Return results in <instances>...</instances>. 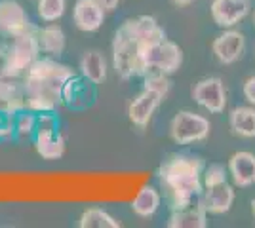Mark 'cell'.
I'll return each mask as SVG.
<instances>
[{
	"instance_id": "cell-30",
	"label": "cell",
	"mask_w": 255,
	"mask_h": 228,
	"mask_svg": "<svg viewBox=\"0 0 255 228\" xmlns=\"http://www.w3.org/2000/svg\"><path fill=\"white\" fill-rule=\"evenodd\" d=\"M171 2H173L177 8H187V6H191L194 0H171Z\"/></svg>"
},
{
	"instance_id": "cell-21",
	"label": "cell",
	"mask_w": 255,
	"mask_h": 228,
	"mask_svg": "<svg viewBox=\"0 0 255 228\" xmlns=\"http://www.w3.org/2000/svg\"><path fill=\"white\" fill-rule=\"evenodd\" d=\"M229 126L236 137L255 139V107H236L229 114Z\"/></svg>"
},
{
	"instance_id": "cell-17",
	"label": "cell",
	"mask_w": 255,
	"mask_h": 228,
	"mask_svg": "<svg viewBox=\"0 0 255 228\" xmlns=\"http://www.w3.org/2000/svg\"><path fill=\"white\" fill-rule=\"evenodd\" d=\"M36 38H38V46H40L42 54L50 55V57H59L65 54L67 36L57 23H46L44 27L36 29Z\"/></svg>"
},
{
	"instance_id": "cell-1",
	"label": "cell",
	"mask_w": 255,
	"mask_h": 228,
	"mask_svg": "<svg viewBox=\"0 0 255 228\" xmlns=\"http://www.w3.org/2000/svg\"><path fill=\"white\" fill-rule=\"evenodd\" d=\"M75 69L55 61L53 57H38L23 75L25 103L32 112H55L61 107L65 82L75 76Z\"/></svg>"
},
{
	"instance_id": "cell-3",
	"label": "cell",
	"mask_w": 255,
	"mask_h": 228,
	"mask_svg": "<svg viewBox=\"0 0 255 228\" xmlns=\"http://www.w3.org/2000/svg\"><path fill=\"white\" fill-rule=\"evenodd\" d=\"M40 46L36 31L19 34L10 38V44L4 48L2 55V71L10 78H23L27 69L40 57Z\"/></svg>"
},
{
	"instance_id": "cell-16",
	"label": "cell",
	"mask_w": 255,
	"mask_h": 228,
	"mask_svg": "<svg viewBox=\"0 0 255 228\" xmlns=\"http://www.w3.org/2000/svg\"><path fill=\"white\" fill-rule=\"evenodd\" d=\"M227 169L233 177L234 186L248 188V186L255 185V154H252V152H234L233 156L229 158Z\"/></svg>"
},
{
	"instance_id": "cell-31",
	"label": "cell",
	"mask_w": 255,
	"mask_h": 228,
	"mask_svg": "<svg viewBox=\"0 0 255 228\" xmlns=\"http://www.w3.org/2000/svg\"><path fill=\"white\" fill-rule=\"evenodd\" d=\"M252 213H254V219H255V198L252 200Z\"/></svg>"
},
{
	"instance_id": "cell-10",
	"label": "cell",
	"mask_w": 255,
	"mask_h": 228,
	"mask_svg": "<svg viewBox=\"0 0 255 228\" xmlns=\"http://www.w3.org/2000/svg\"><path fill=\"white\" fill-rule=\"evenodd\" d=\"M246 50V38L240 31L225 29V33L215 36L212 42V54L221 65H233L236 63Z\"/></svg>"
},
{
	"instance_id": "cell-5",
	"label": "cell",
	"mask_w": 255,
	"mask_h": 228,
	"mask_svg": "<svg viewBox=\"0 0 255 228\" xmlns=\"http://www.w3.org/2000/svg\"><path fill=\"white\" fill-rule=\"evenodd\" d=\"M32 141H34L36 154L46 162H53V160L63 158L67 141H65V135L59 130V118H57L55 112H38L36 133H34Z\"/></svg>"
},
{
	"instance_id": "cell-8",
	"label": "cell",
	"mask_w": 255,
	"mask_h": 228,
	"mask_svg": "<svg viewBox=\"0 0 255 228\" xmlns=\"http://www.w3.org/2000/svg\"><path fill=\"white\" fill-rule=\"evenodd\" d=\"M191 95L194 103L204 110H208L210 114H221L227 107V87L223 80L217 76H208L198 80L191 89Z\"/></svg>"
},
{
	"instance_id": "cell-23",
	"label": "cell",
	"mask_w": 255,
	"mask_h": 228,
	"mask_svg": "<svg viewBox=\"0 0 255 228\" xmlns=\"http://www.w3.org/2000/svg\"><path fill=\"white\" fill-rule=\"evenodd\" d=\"M67 0H36V13L44 23H57L65 15Z\"/></svg>"
},
{
	"instance_id": "cell-20",
	"label": "cell",
	"mask_w": 255,
	"mask_h": 228,
	"mask_svg": "<svg viewBox=\"0 0 255 228\" xmlns=\"http://www.w3.org/2000/svg\"><path fill=\"white\" fill-rule=\"evenodd\" d=\"M160 206H162V194L158 192V188H154L152 185H145L139 188L129 207L137 217L149 219L158 211Z\"/></svg>"
},
{
	"instance_id": "cell-7",
	"label": "cell",
	"mask_w": 255,
	"mask_h": 228,
	"mask_svg": "<svg viewBox=\"0 0 255 228\" xmlns=\"http://www.w3.org/2000/svg\"><path fill=\"white\" fill-rule=\"evenodd\" d=\"M212 133V122L204 114L192 110H179L170 122V137L175 145L202 143Z\"/></svg>"
},
{
	"instance_id": "cell-28",
	"label": "cell",
	"mask_w": 255,
	"mask_h": 228,
	"mask_svg": "<svg viewBox=\"0 0 255 228\" xmlns=\"http://www.w3.org/2000/svg\"><path fill=\"white\" fill-rule=\"evenodd\" d=\"M242 93H244L246 101L255 107V76H250V78L244 82V86H242Z\"/></svg>"
},
{
	"instance_id": "cell-13",
	"label": "cell",
	"mask_w": 255,
	"mask_h": 228,
	"mask_svg": "<svg viewBox=\"0 0 255 228\" xmlns=\"http://www.w3.org/2000/svg\"><path fill=\"white\" fill-rule=\"evenodd\" d=\"M94 84L88 82L84 76H71L63 86V95L61 103L67 109L73 110H84L94 103Z\"/></svg>"
},
{
	"instance_id": "cell-14",
	"label": "cell",
	"mask_w": 255,
	"mask_h": 228,
	"mask_svg": "<svg viewBox=\"0 0 255 228\" xmlns=\"http://www.w3.org/2000/svg\"><path fill=\"white\" fill-rule=\"evenodd\" d=\"M107 11L97 0H76L73 6V21L82 33H96L103 27Z\"/></svg>"
},
{
	"instance_id": "cell-4",
	"label": "cell",
	"mask_w": 255,
	"mask_h": 228,
	"mask_svg": "<svg viewBox=\"0 0 255 228\" xmlns=\"http://www.w3.org/2000/svg\"><path fill=\"white\" fill-rule=\"evenodd\" d=\"M113 69L122 80H129L133 76H143L141 73V42L135 34L120 25L113 38Z\"/></svg>"
},
{
	"instance_id": "cell-18",
	"label": "cell",
	"mask_w": 255,
	"mask_h": 228,
	"mask_svg": "<svg viewBox=\"0 0 255 228\" xmlns=\"http://www.w3.org/2000/svg\"><path fill=\"white\" fill-rule=\"evenodd\" d=\"M78 71L80 76H84L88 82L96 84H103L107 80V59L105 55L101 54L99 50H88L80 57L78 63Z\"/></svg>"
},
{
	"instance_id": "cell-19",
	"label": "cell",
	"mask_w": 255,
	"mask_h": 228,
	"mask_svg": "<svg viewBox=\"0 0 255 228\" xmlns=\"http://www.w3.org/2000/svg\"><path fill=\"white\" fill-rule=\"evenodd\" d=\"M166 225L168 228H206L208 227V211L196 202V206L173 209Z\"/></svg>"
},
{
	"instance_id": "cell-26",
	"label": "cell",
	"mask_w": 255,
	"mask_h": 228,
	"mask_svg": "<svg viewBox=\"0 0 255 228\" xmlns=\"http://www.w3.org/2000/svg\"><path fill=\"white\" fill-rule=\"evenodd\" d=\"M202 183H204V188L206 186H215V185H221V183H227V169H225V165H221V163H212V165L204 167Z\"/></svg>"
},
{
	"instance_id": "cell-6",
	"label": "cell",
	"mask_w": 255,
	"mask_h": 228,
	"mask_svg": "<svg viewBox=\"0 0 255 228\" xmlns=\"http://www.w3.org/2000/svg\"><path fill=\"white\" fill-rule=\"evenodd\" d=\"M183 65V50L179 44L170 38L149 44L141 50V73L143 76L150 71H158L164 75L177 73Z\"/></svg>"
},
{
	"instance_id": "cell-22",
	"label": "cell",
	"mask_w": 255,
	"mask_h": 228,
	"mask_svg": "<svg viewBox=\"0 0 255 228\" xmlns=\"http://www.w3.org/2000/svg\"><path fill=\"white\" fill-rule=\"evenodd\" d=\"M80 228H120L122 223L101 207H90L78 219Z\"/></svg>"
},
{
	"instance_id": "cell-33",
	"label": "cell",
	"mask_w": 255,
	"mask_h": 228,
	"mask_svg": "<svg viewBox=\"0 0 255 228\" xmlns=\"http://www.w3.org/2000/svg\"><path fill=\"white\" fill-rule=\"evenodd\" d=\"M2 55H4V48L0 46V59H2Z\"/></svg>"
},
{
	"instance_id": "cell-11",
	"label": "cell",
	"mask_w": 255,
	"mask_h": 228,
	"mask_svg": "<svg viewBox=\"0 0 255 228\" xmlns=\"http://www.w3.org/2000/svg\"><path fill=\"white\" fill-rule=\"evenodd\" d=\"M162 101H164V97H160L158 93H154L150 89H141V93H137L128 105V118H129V122L139 130L149 128L150 120H152L154 112L162 105Z\"/></svg>"
},
{
	"instance_id": "cell-34",
	"label": "cell",
	"mask_w": 255,
	"mask_h": 228,
	"mask_svg": "<svg viewBox=\"0 0 255 228\" xmlns=\"http://www.w3.org/2000/svg\"><path fill=\"white\" fill-rule=\"evenodd\" d=\"M254 23H255V13H254Z\"/></svg>"
},
{
	"instance_id": "cell-9",
	"label": "cell",
	"mask_w": 255,
	"mask_h": 228,
	"mask_svg": "<svg viewBox=\"0 0 255 228\" xmlns=\"http://www.w3.org/2000/svg\"><path fill=\"white\" fill-rule=\"evenodd\" d=\"M31 31H36V27L21 4L17 0H0V34L13 38Z\"/></svg>"
},
{
	"instance_id": "cell-24",
	"label": "cell",
	"mask_w": 255,
	"mask_h": 228,
	"mask_svg": "<svg viewBox=\"0 0 255 228\" xmlns=\"http://www.w3.org/2000/svg\"><path fill=\"white\" fill-rule=\"evenodd\" d=\"M36 118H38L36 112H32L29 109L21 110L15 116V137L21 139V141L32 139L34 133H36Z\"/></svg>"
},
{
	"instance_id": "cell-15",
	"label": "cell",
	"mask_w": 255,
	"mask_h": 228,
	"mask_svg": "<svg viewBox=\"0 0 255 228\" xmlns=\"http://www.w3.org/2000/svg\"><path fill=\"white\" fill-rule=\"evenodd\" d=\"M198 204L208 211V215H225L234 204V188L229 183L206 186L198 196Z\"/></svg>"
},
{
	"instance_id": "cell-25",
	"label": "cell",
	"mask_w": 255,
	"mask_h": 228,
	"mask_svg": "<svg viewBox=\"0 0 255 228\" xmlns=\"http://www.w3.org/2000/svg\"><path fill=\"white\" fill-rule=\"evenodd\" d=\"M143 89H150L154 93H158L160 97H168L171 91V80L170 75H164L158 71H150L143 76Z\"/></svg>"
},
{
	"instance_id": "cell-12",
	"label": "cell",
	"mask_w": 255,
	"mask_h": 228,
	"mask_svg": "<svg viewBox=\"0 0 255 228\" xmlns=\"http://www.w3.org/2000/svg\"><path fill=\"white\" fill-rule=\"evenodd\" d=\"M210 13L217 27L233 29L234 25H238L250 13V2L248 0H212Z\"/></svg>"
},
{
	"instance_id": "cell-32",
	"label": "cell",
	"mask_w": 255,
	"mask_h": 228,
	"mask_svg": "<svg viewBox=\"0 0 255 228\" xmlns=\"http://www.w3.org/2000/svg\"><path fill=\"white\" fill-rule=\"evenodd\" d=\"M4 76H6V75H4V71H2V65H0V80H2Z\"/></svg>"
},
{
	"instance_id": "cell-2",
	"label": "cell",
	"mask_w": 255,
	"mask_h": 228,
	"mask_svg": "<svg viewBox=\"0 0 255 228\" xmlns=\"http://www.w3.org/2000/svg\"><path fill=\"white\" fill-rule=\"evenodd\" d=\"M204 167L206 163L202 158L191 154H171L168 160L162 162L156 177L170 200L171 211L192 206L194 198L202 194Z\"/></svg>"
},
{
	"instance_id": "cell-27",
	"label": "cell",
	"mask_w": 255,
	"mask_h": 228,
	"mask_svg": "<svg viewBox=\"0 0 255 228\" xmlns=\"http://www.w3.org/2000/svg\"><path fill=\"white\" fill-rule=\"evenodd\" d=\"M15 137V116L0 109V141H10Z\"/></svg>"
},
{
	"instance_id": "cell-29",
	"label": "cell",
	"mask_w": 255,
	"mask_h": 228,
	"mask_svg": "<svg viewBox=\"0 0 255 228\" xmlns=\"http://www.w3.org/2000/svg\"><path fill=\"white\" fill-rule=\"evenodd\" d=\"M99 4H101V8L107 11V13H111V11H115L120 6V0H97Z\"/></svg>"
}]
</instances>
